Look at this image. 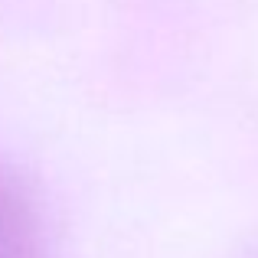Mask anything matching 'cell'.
I'll use <instances>...</instances> for the list:
<instances>
[{
    "label": "cell",
    "mask_w": 258,
    "mask_h": 258,
    "mask_svg": "<svg viewBox=\"0 0 258 258\" xmlns=\"http://www.w3.org/2000/svg\"><path fill=\"white\" fill-rule=\"evenodd\" d=\"M0 258H43V219L20 176L0 167Z\"/></svg>",
    "instance_id": "obj_1"
}]
</instances>
